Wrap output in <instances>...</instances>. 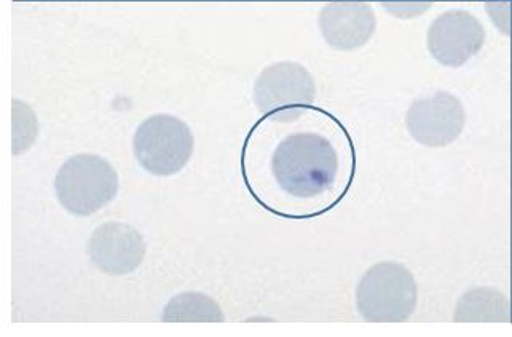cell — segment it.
I'll list each match as a JSON object with an SVG mask.
<instances>
[{"label": "cell", "instance_id": "1", "mask_svg": "<svg viewBox=\"0 0 512 337\" xmlns=\"http://www.w3.org/2000/svg\"><path fill=\"white\" fill-rule=\"evenodd\" d=\"M339 157L331 141L316 133L283 139L272 157V173L281 191L296 199H313L334 186Z\"/></svg>", "mask_w": 512, "mask_h": 337}, {"label": "cell", "instance_id": "2", "mask_svg": "<svg viewBox=\"0 0 512 337\" xmlns=\"http://www.w3.org/2000/svg\"><path fill=\"white\" fill-rule=\"evenodd\" d=\"M414 275L398 262H380L367 270L356 288V307L367 322H406L417 309Z\"/></svg>", "mask_w": 512, "mask_h": 337}, {"label": "cell", "instance_id": "3", "mask_svg": "<svg viewBox=\"0 0 512 337\" xmlns=\"http://www.w3.org/2000/svg\"><path fill=\"white\" fill-rule=\"evenodd\" d=\"M55 192L69 213L90 216L115 199L119 175L99 155H74L56 173Z\"/></svg>", "mask_w": 512, "mask_h": 337}, {"label": "cell", "instance_id": "4", "mask_svg": "<svg viewBox=\"0 0 512 337\" xmlns=\"http://www.w3.org/2000/svg\"><path fill=\"white\" fill-rule=\"evenodd\" d=\"M315 98L312 74L292 61L270 64L260 72L254 85L256 108L275 122H296L312 108Z\"/></svg>", "mask_w": 512, "mask_h": 337}, {"label": "cell", "instance_id": "5", "mask_svg": "<svg viewBox=\"0 0 512 337\" xmlns=\"http://www.w3.org/2000/svg\"><path fill=\"white\" fill-rule=\"evenodd\" d=\"M133 152L150 175H176L192 157V131L173 115H152L134 133Z\"/></svg>", "mask_w": 512, "mask_h": 337}, {"label": "cell", "instance_id": "6", "mask_svg": "<svg viewBox=\"0 0 512 337\" xmlns=\"http://www.w3.org/2000/svg\"><path fill=\"white\" fill-rule=\"evenodd\" d=\"M466 111L457 96L436 92L410 104L406 114L409 135L426 147H444L465 130Z\"/></svg>", "mask_w": 512, "mask_h": 337}, {"label": "cell", "instance_id": "7", "mask_svg": "<svg viewBox=\"0 0 512 337\" xmlns=\"http://www.w3.org/2000/svg\"><path fill=\"white\" fill-rule=\"evenodd\" d=\"M485 29L476 16L466 10H449L430 24L426 34L428 52L446 68H461L481 52Z\"/></svg>", "mask_w": 512, "mask_h": 337}, {"label": "cell", "instance_id": "8", "mask_svg": "<svg viewBox=\"0 0 512 337\" xmlns=\"http://www.w3.org/2000/svg\"><path fill=\"white\" fill-rule=\"evenodd\" d=\"M88 256L107 275H127L141 266L146 256V242L134 227L106 223L96 227L88 240Z\"/></svg>", "mask_w": 512, "mask_h": 337}, {"label": "cell", "instance_id": "9", "mask_svg": "<svg viewBox=\"0 0 512 337\" xmlns=\"http://www.w3.org/2000/svg\"><path fill=\"white\" fill-rule=\"evenodd\" d=\"M320 31L327 45L340 52L358 50L372 39L377 18L363 0H334L320 12Z\"/></svg>", "mask_w": 512, "mask_h": 337}, {"label": "cell", "instance_id": "10", "mask_svg": "<svg viewBox=\"0 0 512 337\" xmlns=\"http://www.w3.org/2000/svg\"><path fill=\"white\" fill-rule=\"evenodd\" d=\"M455 322H511V302L493 288H476L463 294L453 314Z\"/></svg>", "mask_w": 512, "mask_h": 337}, {"label": "cell", "instance_id": "11", "mask_svg": "<svg viewBox=\"0 0 512 337\" xmlns=\"http://www.w3.org/2000/svg\"><path fill=\"white\" fill-rule=\"evenodd\" d=\"M163 322H224V312L214 299L201 293L174 296L162 314Z\"/></svg>", "mask_w": 512, "mask_h": 337}, {"label": "cell", "instance_id": "12", "mask_svg": "<svg viewBox=\"0 0 512 337\" xmlns=\"http://www.w3.org/2000/svg\"><path fill=\"white\" fill-rule=\"evenodd\" d=\"M36 136V115L23 101L13 100V154L20 155L29 149Z\"/></svg>", "mask_w": 512, "mask_h": 337}, {"label": "cell", "instance_id": "13", "mask_svg": "<svg viewBox=\"0 0 512 337\" xmlns=\"http://www.w3.org/2000/svg\"><path fill=\"white\" fill-rule=\"evenodd\" d=\"M379 2L386 13H390L399 20H412L425 15L434 4V0H379Z\"/></svg>", "mask_w": 512, "mask_h": 337}, {"label": "cell", "instance_id": "14", "mask_svg": "<svg viewBox=\"0 0 512 337\" xmlns=\"http://www.w3.org/2000/svg\"><path fill=\"white\" fill-rule=\"evenodd\" d=\"M485 12L501 34L512 37V0H485Z\"/></svg>", "mask_w": 512, "mask_h": 337}]
</instances>
